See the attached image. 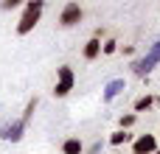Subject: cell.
I'll return each mask as SVG.
<instances>
[{"mask_svg":"<svg viewBox=\"0 0 160 154\" xmlns=\"http://www.w3.org/2000/svg\"><path fill=\"white\" fill-rule=\"evenodd\" d=\"M25 126H28V123H22V118L3 123V126H0V140H6V143H17V140H22Z\"/></svg>","mask_w":160,"mask_h":154,"instance_id":"4","label":"cell"},{"mask_svg":"<svg viewBox=\"0 0 160 154\" xmlns=\"http://www.w3.org/2000/svg\"><path fill=\"white\" fill-rule=\"evenodd\" d=\"M82 17H84V11H82V6H79V3H68V6L62 8V14H59V22H62L65 28H70V25H76V22H82Z\"/></svg>","mask_w":160,"mask_h":154,"instance_id":"5","label":"cell"},{"mask_svg":"<svg viewBox=\"0 0 160 154\" xmlns=\"http://www.w3.org/2000/svg\"><path fill=\"white\" fill-rule=\"evenodd\" d=\"M101 149H104V143L98 140V143H93V146L87 149V154H101Z\"/></svg>","mask_w":160,"mask_h":154,"instance_id":"15","label":"cell"},{"mask_svg":"<svg viewBox=\"0 0 160 154\" xmlns=\"http://www.w3.org/2000/svg\"><path fill=\"white\" fill-rule=\"evenodd\" d=\"M155 154H160V152H155Z\"/></svg>","mask_w":160,"mask_h":154,"instance_id":"17","label":"cell"},{"mask_svg":"<svg viewBox=\"0 0 160 154\" xmlns=\"http://www.w3.org/2000/svg\"><path fill=\"white\" fill-rule=\"evenodd\" d=\"M115 51H118V42H115V39H107V42L101 45V53H107V56H112Z\"/></svg>","mask_w":160,"mask_h":154,"instance_id":"13","label":"cell"},{"mask_svg":"<svg viewBox=\"0 0 160 154\" xmlns=\"http://www.w3.org/2000/svg\"><path fill=\"white\" fill-rule=\"evenodd\" d=\"M17 6H20L17 0H6V3H3V8H17Z\"/></svg>","mask_w":160,"mask_h":154,"instance_id":"16","label":"cell"},{"mask_svg":"<svg viewBox=\"0 0 160 154\" xmlns=\"http://www.w3.org/2000/svg\"><path fill=\"white\" fill-rule=\"evenodd\" d=\"M158 65H160V39L152 45V48H149V53H146L143 59H138V62L132 65V70H135L138 76H149V73H152Z\"/></svg>","mask_w":160,"mask_h":154,"instance_id":"2","label":"cell"},{"mask_svg":"<svg viewBox=\"0 0 160 154\" xmlns=\"http://www.w3.org/2000/svg\"><path fill=\"white\" fill-rule=\"evenodd\" d=\"M73 81H76L73 70H70L68 65H62V67L56 70V87H53V95H56V98H65V95L73 90Z\"/></svg>","mask_w":160,"mask_h":154,"instance_id":"3","label":"cell"},{"mask_svg":"<svg viewBox=\"0 0 160 154\" xmlns=\"http://www.w3.org/2000/svg\"><path fill=\"white\" fill-rule=\"evenodd\" d=\"M152 104H155V98H152V95H143V98L135 101V112H143V109H149Z\"/></svg>","mask_w":160,"mask_h":154,"instance_id":"10","label":"cell"},{"mask_svg":"<svg viewBox=\"0 0 160 154\" xmlns=\"http://www.w3.org/2000/svg\"><path fill=\"white\" fill-rule=\"evenodd\" d=\"M124 90H127V81H124V79H112V81H107V84H104V95H101V98L110 104V101H112L115 95H121Z\"/></svg>","mask_w":160,"mask_h":154,"instance_id":"7","label":"cell"},{"mask_svg":"<svg viewBox=\"0 0 160 154\" xmlns=\"http://www.w3.org/2000/svg\"><path fill=\"white\" fill-rule=\"evenodd\" d=\"M98 53H101V39H87V45H84V59L87 62H93V59H98Z\"/></svg>","mask_w":160,"mask_h":154,"instance_id":"8","label":"cell"},{"mask_svg":"<svg viewBox=\"0 0 160 154\" xmlns=\"http://www.w3.org/2000/svg\"><path fill=\"white\" fill-rule=\"evenodd\" d=\"M127 140H129V135H127L124 129H118V132L110 135V143H112V146H121V143H127Z\"/></svg>","mask_w":160,"mask_h":154,"instance_id":"11","label":"cell"},{"mask_svg":"<svg viewBox=\"0 0 160 154\" xmlns=\"http://www.w3.org/2000/svg\"><path fill=\"white\" fill-rule=\"evenodd\" d=\"M135 121H138V115H135V112H129V115H121V129L127 132L129 126H135Z\"/></svg>","mask_w":160,"mask_h":154,"instance_id":"12","label":"cell"},{"mask_svg":"<svg viewBox=\"0 0 160 154\" xmlns=\"http://www.w3.org/2000/svg\"><path fill=\"white\" fill-rule=\"evenodd\" d=\"M42 8H45L42 0L25 3V11H22V17H20V22H17V34H20V36H25L28 31H34V25H37L39 17H42Z\"/></svg>","mask_w":160,"mask_h":154,"instance_id":"1","label":"cell"},{"mask_svg":"<svg viewBox=\"0 0 160 154\" xmlns=\"http://www.w3.org/2000/svg\"><path fill=\"white\" fill-rule=\"evenodd\" d=\"M82 152H84V146H82V140H76V137H70V140L62 143V154H82Z\"/></svg>","mask_w":160,"mask_h":154,"instance_id":"9","label":"cell"},{"mask_svg":"<svg viewBox=\"0 0 160 154\" xmlns=\"http://www.w3.org/2000/svg\"><path fill=\"white\" fill-rule=\"evenodd\" d=\"M155 152H158L155 135H141V137L132 143V154H155Z\"/></svg>","mask_w":160,"mask_h":154,"instance_id":"6","label":"cell"},{"mask_svg":"<svg viewBox=\"0 0 160 154\" xmlns=\"http://www.w3.org/2000/svg\"><path fill=\"white\" fill-rule=\"evenodd\" d=\"M34 109H37V98H31V101H28V107H25V112H22V123H28V121H31Z\"/></svg>","mask_w":160,"mask_h":154,"instance_id":"14","label":"cell"}]
</instances>
